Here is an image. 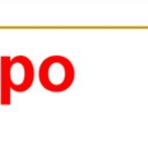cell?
Listing matches in <instances>:
<instances>
[{
    "instance_id": "6da1fadb",
    "label": "cell",
    "mask_w": 148,
    "mask_h": 148,
    "mask_svg": "<svg viewBox=\"0 0 148 148\" xmlns=\"http://www.w3.org/2000/svg\"><path fill=\"white\" fill-rule=\"evenodd\" d=\"M39 80L42 86L51 91L65 90L74 80V68L66 58L53 56L43 61L39 69Z\"/></svg>"
},
{
    "instance_id": "7a4b0ae2",
    "label": "cell",
    "mask_w": 148,
    "mask_h": 148,
    "mask_svg": "<svg viewBox=\"0 0 148 148\" xmlns=\"http://www.w3.org/2000/svg\"><path fill=\"white\" fill-rule=\"evenodd\" d=\"M6 74L9 87L18 91H24L31 86L34 68L28 58L18 56L6 64Z\"/></svg>"
}]
</instances>
